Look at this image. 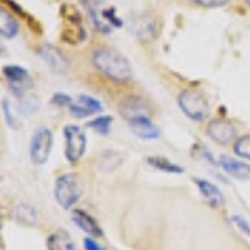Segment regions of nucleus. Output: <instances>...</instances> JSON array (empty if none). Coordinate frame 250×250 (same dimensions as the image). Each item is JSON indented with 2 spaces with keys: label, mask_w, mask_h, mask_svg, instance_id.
<instances>
[{
  "label": "nucleus",
  "mask_w": 250,
  "mask_h": 250,
  "mask_svg": "<svg viewBox=\"0 0 250 250\" xmlns=\"http://www.w3.org/2000/svg\"><path fill=\"white\" fill-rule=\"evenodd\" d=\"M83 247H85L87 250H104L102 247H99V245H97L92 239H83Z\"/></svg>",
  "instance_id": "nucleus-27"
},
{
  "label": "nucleus",
  "mask_w": 250,
  "mask_h": 250,
  "mask_svg": "<svg viewBox=\"0 0 250 250\" xmlns=\"http://www.w3.org/2000/svg\"><path fill=\"white\" fill-rule=\"evenodd\" d=\"M92 63L102 75L115 83H124L132 79L128 60L112 47H99L92 54Z\"/></svg>",
  "instance_id": "nucleus-1"
},
{
  "label": "nucleus",
  "mask_w": 250,
  "mask_h": 250,
  "mask_svg": "<svg viewBox=\"0 0 250 250\" xmlns=\"http://www.w3.org/2000/svg\"><path fill=\"white\" fill-rule=\"evenodd\" d=\"M60 15L63 20V30H62V39L65 42L72 43H80L87 39V30L83 27V19L82 14L77 7H74L72 3H63L60 9Z\"/></svg>",
  "instance_id": "nucleus-2"
},
{
  "label": "nucleus",
  "mask_w": 250,
  "mask_h": 250,
  "mask_svg": "<svg viewBox=\"0 0 250 250\" xmlns=\"http://www.w3.org/2000/svg\"><path fill=\"white\" fill-rule=\"evenodd\" d=\"M37 54H39V57L42 59L43 62H45L54 72H57V74H65V72H67L68 60H67V57L59 50L57 47L45 43V45H40L39 47Z\"/></svg>",
  "instance_id": "nucleus-9"
},
{
  "label": "nucleus",
  "mask_w": 250,
  "mask_h": 250,
  "mask_svg": "<svg viewBox=\"0 0 250 250\" xmlns=\"http://www.w3.org/2000/svg\"><path fill=\"white\" fill-rule=\"evenodd\" d=\"M244 2L247 3V7H249V9H250V0H244Z\"/></svg>",
  "instance_id": "nucleus-28"
},
{
  "label": "nucleus",
  "mask_w": 250,
  "mask_h": 250,
  "mask_svg": "<svg viewBox=\"0 0 250 250\" xmlns=\"http://www.w3.org/2000/svg\"><path fill=\"white\" fill-rule=\"evenodd\" d=\"M195 184H197V187H199V190L202 192V195L207 199L208 204L213 205V207L224 205V195H222V192L215 185L207 182V180H204V179H195Z\"/></svg>",
  "instance_id": "nucleus-15"
},
{
  "label": "nucleus",
  "mask_w": 250,
  "mask_h": 250,
  "mask_svg": "<svg viewBox=\"0 0 250 250\" xmlns=\"http://www.w3.org/2000/svg\"><path fill=\"white\" fill-rule=\"evenodd\" d=\"M2 108H3V114H5V120L9 125H14V117L10 114V107H9V102L7 100H3L2 102Z\"/></svg>",
  "instance_id": "nucleus-26"
},
{
  "label": "nucleus",
  "mask_w": 250,
  "mask_h": 250,
  "mask_svg": "<svg viewBox=\"0 0 250 250\" xmlns=\"http://www.w3.org/2000/svg\"><path fill=\"white\" fill-rule=\"evenodd\" d=\"M3 75H5V79L9 80V83L10 82H25V80H29V72L20 65L3 67Z\"/></svg>",
  "instance_id": "nucleus-19"
},
{
  "label": "nucleus",
  "mask_w": 250,
  "mask_h": 250,
  "mask_svg": "<svg viewBox=\"0 0 250 250\" xmlns=\"http://www.w3.org/2000/svg\"><path fill=\"white\" fill-rule=\"evenodd\" d=\"M233 150L239 157H244V159L250 160V135H244L240 137L239 140L233 145Z\"/></svg>",
  "instance_id": "nucleus-22"
},
{
  "label": "nucleus",
  "mask_w": 250,
  "mask_h": 250,
  "mask_svg": "<svg viewBox=\"0 0 250 250\" xmlns=\"http://www.w3.org/2000/svg\"><path fill=\"white\" fill-rule=\"evenodd\" d=\"M20 30L19 20L10 14L9 9L0 10V35L3 39H14Z\"/></svg>",
  "instance_id": "nucleus-14"
},
{
  "label": "nucleus",
  "mask_w": 250,
  "mask_h": 250,
  "mask_svg": "<svg viewBox=\"0 0 250 250\" xmlns=\"http://www.w3.org/2000/svg\"><path fill=\"white\" fill-rule=\"evenodd\" d=\"M119 112H120V115H122L124 119L128 122V120H134V119H137V117H147L148 107H147V104L140 99V97L130 95L120 102Z\"/></svg>",
  "instance_id": "nucleus-10"
},
{
  "label": "nucleus",
  "mask_w": 250,
  "mask_h": 250,
  "mask_svg": "<svg viewBox=\"0 0 250 250\" xmlns=\"http://www.w3.org/2000/svg\"><path fill=\"white\" fill-rule=\"evenodd\" d=\"M90 128H94L95 132H100V134H108V130H110V125H112V117L110 115H100L97 117V119L90 120V122L87 124Z\"/></svg>",
  "instance_id": "nucleus-21"
},
{
  "label": "nucleus",
  "mask_w": 250,
  "mask_h": 250,
  "mask_svg": "<svg viewBox=\"0 0 250 250\" xmlns=\"http://www.w3.org/2000/svg\"><path fill=\"white\" fill-rule=\"evenodd\" d=\"M72 217H74L75 224L79 225L82 230H85L88 235L92 237H100L102 235V229L99 227V224L92 219L90 215H88L87 212L83 210H74V213H72Z\"/></svg>",
  "instance_id": "nucleus-16"
},
{
  "label": "nucleus",
  "mask_w": 250,
  "mask_h": 250,
  "mask_svg": "<svg viewBox=\"0 0 250 250\" xmlns=\"http://www.w3.org/2000/svg\"><path fill=\"white\" fill-rule=\"evenodd\" d=\"M232 222L237 225V227H240V229H242V232H245V233H249V235H250V225H249L244 219H242V217H239V215L232 217Z\"/></svg>",
  "instance_id": "nucleus-25"
},
{
  "label": "nucleus",
  "mask_w": 250,
  "mask_h": 250,
  "mask_svg": "<svg viewBox=\"0 0 250 250\" xmlns=\"http://www.w3.org/2000/svg\"><path fill=\"white\" fill-rule=\"evenodd\" d=\"M52 104H54L55 107H65L68 105L70 107L72 104V99L68 97L67 94H62V92H57L54 97H52Z\"/></svg>",
  "instance_id": "nucleus-24"
},
{
  "label": "nucleus",
  "mask_w": 250,
  "mask_h": 250,
  "mask_svg": "<svg viewBox=\"0 0 250 250\" xmlns=\"http://www.w3.org/2000/svg\"><path fill=\"white\" fill-rule=\"evenodd\" d=\"M150 165H154L155 168H159V170H164V172H170V173H182V167H179V165L168 162L167 159H164V157H148L147 160Z\"/></svg>",
  "instance_id": "nucleus-20"
},
{
  "label": "nucleus",
  "mask_w": 250,
  "mask_h": 250,
  "mask_svg": "<svg viewBox=\"0 0 250 250\" xmlns=\"http://www.w3.org/2000/svg\"><path fill=\"white\" fill-rule=\"evenodd\" d=\"M179 107L188 119L204 120L208 115V100L202 92L197 88H184L177 97Z\"/></svg>",
  "instance_id": "nucleus-3"
},
{
  "label": "nucleus",
  "mask_w": 250,
  "mask_h": 250,
  "mask_svg": "<svg viewBox=\"0 0 250 250\" xmlns=\"http://www.w3.org/2000/svg\"><path fill=\"white\" fill-rule=\"evenodd\" d=\"M130 29H132V34H134L139 40L148 42V40H154L157 35H159L160 25L155 20L154 15L144 14V15H139L137 19L132 20Z\"/></svg>",
  "instance_id": "nucleus-7"
},
{
  "label": "nucleus",
  "mask_w": 250,
  "mask_h": 250,
  "mask_svg": "<svg viewBox=\"0 0 250 250\" xmlns=\"http://www.w3.org/2000/svg\"><path fill=\"white\" fill-rule=\"evenodd\" d=\"M207 134L212 140H215L217 144L229 145V144H232L233 139H235L237 128H235V125H233L232 122H229V120L215 119L208 124Z\"/></svg>",
  "instance_id": "nucleus-8"
},
{
  "label": "nucleus",
  "mask_w": 250,
  "mask_h": 250,
  "mask_svg": "<svg viewBox=\"0 0 250 250\" xmlns=\"http://www.w3.org/2000/svg\"><path fill=\"white\" fill-rule=\"evenodd\" d=\"M128 125H130L132 132H134L137 137H140V139L152 140L160 135L157 125L152 122L148 117H137L134 120H128Z\"/></svg>",
  "instance_id": "nucleus-12"
},
{
  "label": "nucleus",
  "mask_w": 250,
  "mask_h": 250,
  "mask_svg": "<svg viewBox=\"0 0 250 250\" xmlns=\"http://www.w3.org/2000/svg\"><path fill=\"white\" fill-rule=\"evenodd\" d=\"M65 135V157L68 162H77L85 152L87 139L83 130L79 125H65L63 128Z\"/></svg>",
  "instance_id": "nucleus-5"
},
{
  "label": "nucleus",
  "mask_w": 250,
  "mask_h": 250,
  "mask_svg": "<svg viewBox=\"0 0 250 250\" xmlns=\"http://www.w3.org/2000/svg\"><path fill=\"white\" fill-rule=\"evenodd\" d=\"M193 5L204 7V9H217V7H225L232 0H188Z\"/></svg>",
  "instance_id": "nucleus-23"
},
{
  "label": "nucleus",
  "mask_w": 250,
  "mask_h": 250,
  "mask_svg": "<svg viewBox=\"0 0 250 250\" xmlns=\"http://www.w3.org/2000/svg\"><path fill=\"white\" fill-rule=\"evenodd\" d=\"M219 164L229 175L235 177V179H240V180L250 179V165H247L245 162H240V160L233 159V157L222 155L219 159Z\"/></svg>",
  "instance_id": "nucleus-13"
},
{
  "label": "nucleus",
  "mask_w": 250,
  "mask_h": 250,
  "mask_svg": "<svg viewBox=\"0 0 250 250\" xmlns=\"http://www.w3.org/2000/svg\"><path fill=\"white\" fill-rule=\"evenodd\" d=\"M68 108H70V112L77 117V119H85L87 115L102 112V104L90 95H79L77 100L72 102Z\"/></svg>",
  "instance_id": "nucleus-11"
},
{
  "label": "nucleus",
  "mask_w": 250,
  "mask_h": 250,
  "mask_svg": "<svg viewBox=\"0 0 250 250\" xmlns=\"http://www.w3.org/2000/svg\"><path fill=\"white\" fill-rule=\"evenodd\" d=\"M48 250H77L65 232H55L47 239Z\"/></svg>",
  "instance_id": "nucleus-17"
},
{
  "label": "nucleus",
  "mask_w": 250,
  "mask_h": 250,
  "mask_svg": "<svg viewBox=\"0 0 250 250\" xmlns=\"http://www.w3.org/2000/svg\"><path fill=\"white\" fill-rule=\"evenodd\" d=\"M52 148V132L47 127L37 128L30 142V159L34 164H45Z\"/></svg>",
  "instance_id": "nucleus-6"
},
{
  "label": "nucleus",
  "mask_w": 250,
  "mask_h": 250,
  "mask_svg": "<svg viewBox=\"0 0 250 250\" xmlns=\"http://www.w3.org/2000/svg\"><path fill=\"white\" fill-rule=\"evenodd\" d=\"M82 195V184L74 173H65L59 177L55 184V199L63 208H70Z\"/></svg>",
  "instance_id": "nucleus-4"
},
{
  "label": "nucleus",
  "mask_w": 250,
  "mask_h": 250,
  "mask_svg": "<svg viewBox=\"0 0 250 250\" xmlns=\"http://www.w3.org/2000/svg\"><path fill=\"white\" fill-rule=\"evenodd\" d=\"M15 217L23 225H35V222H37V212L30 205H19L15 208Z\"/></svg>",
  "instance_id": "nucleus-18"
}]
</instances>
